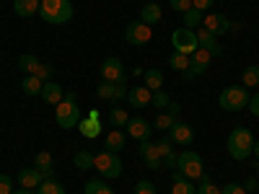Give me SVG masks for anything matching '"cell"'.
<instances>
[{
  "label": "cell",
  "instance_id": "obj_1",
  "mask_svg": "<svg viewBox=\"0 0 259 194\" xmlns=\"http://www.w3.org/2000/svg\"><path fill=\"white\" fill-rule=\"evenodd\" d=\"M39 16L41 21H47L52 26H62L73 18V3L70 0H41Z\"/></svg>",
  "mask_w": 259,
  "mask_h": 194
},
{
  "label": "cell",
  "instance_id": "obj_2",
  "mask_svg": "<svg viewBox=\"0 0 259 194\" xmlns=\"http://www.w3.org/2000/svg\"><path fill=\"white\" fill-rule=\"evenodd\" d=\"M228 156L233 161H246L251 156V148H254V135L249 127H236L233 132L228 135Z\"/></svg>",
  "mask_w": 259,
  "mask_h": 194
},
{
  "label": "cell",
  "instance_id": "obj_3",
  "mask_svg": "<svg viewBox=\"0 0 259 194\" xmlns=\"http://www.w3.org/2000/svg\"><path fill=\"white\" fill-rule=\"evenodd\" d=\"M249 99H251L249 88H244V85H228V88L221 91L218 104L223 112H241L249 106Z\"/></svg>",
  "mask_w": 259,
  "mask_h": 194
},
{
  "label": "cell",
  "instance_id": "obj_4",
  "mask_svg": "<svg viewBox=\"0 0 259 194\" xmlns=\"http://www.w3.org/2000/svg\"><path fill=\"white\" fill-rule=\"evenodd\" d=\"M177 171L189 181H200L205 176L202 156L194 153V150H184V153H179V158H177Z\"/></svg>",
  "mask_w": 259,
  "mask_h": 194
},
{
  "label": "cell",
  "instance_id": "obj_5",
  "mask_svg": "<svg viewBox=\"0 0 259 194\" xmlns=\"http://www.w3.org/2000/svg\"><path fill=\"white\" fill-rule=\"evenodd\" d=\"M55 119H57V124L62 127V129H73V127H78V122L83 119L80 117V109H78V104H75V96L73 93H68L57 106H55Z\"/></svg>",
  "mask_w": 259,
  "mask_h": 194
},
{
  "label": "cell",
  "instance_id": "obj_6",
  "mask_svg": "<svg viewBox=\"0 0 259 194\" xmlns=\"http://www.w3.org/2000/svg\"><path fill=\"white\" fill-rule=\"evenodd\" d=\"M94 168L101 174V179H117L122 174V161L117 153H109V150H104V153L94 156Z\"/></svg>",
  "mask_w": 259,
  "mask_h": 194
},
{
  "label": "cell",
  "instance_id": "obj_7",
  "mask_svg": "<svg viewBox=\"0 0 259 194\" xmlns=\"http://www.w3.org/2000/svg\"><path fill=\"white\" fill-rule=\"evenodd\" d=\"M171 44H174V52H182L187 57H192L194 52L200 50L197 44V31H192V29H177L174 34H171Z\"/></svg>",
  "mask_w": 259,
  "mask_h": 194
},
{
  "label": "cell",
  "instance_id": "obj_8",
  "mask_svg": "<svg viewBox=\"0 0 259 194\" xmlns=\"http://www.w3.org/2000/svg\"><path fill=\"white\" fill-rule=\"evenodd\" d=\"M124 39H127V44H133V47H145L150 39H153V29H150L148 24H143V21H130V26L124 29Z\"/></svg>",
  "mask_w": 259,
  "mask_h": 194
},
{
  "label": "cell",
  "instance_id": "obj_9",
  "mask_svg": "<svg viewBox=\"0 0 259 194\" xmlns=\"http://www.w3.org/2000/svg\"><path fill=\"white\" fill-rule=\"evenodd\" d=\"M212 60H215V57H212L207 50H197V52H194V55L189 57V70H187V73H182V75H184V80H187V83H192L197 75L207 73V70H210V65H212Z\"/></svg>",
  "mask_w": 259,
  "mask_h": 194
},
{
  "label": "cell",
  "instance_id": "obj_10",
  "mask_svg": "<svg viewBox=\"0 0 259 194\" xmlns=\"http://www.w3.org/2000/svg\"><path fill=\"white\" fill-rule=\"evenodd\" d=\"M101 78L109 80V83H127L122 60H119V57H106V60L101 62Z\"/></svg>",
  "mask_w": 259,
  "mask_h": 194
},
{
  "label": "cell",
  "instance_id": "obj_11",
  "mask_svg": "<svg viewBox=\"0 0 259 194\" xmlns=\"http://www.w3.org/2000/svg\"><path fill=\"white\" fill-rule=\"evenodd\" d=\"M140 158L145 161V166L150 168V171H156V168H161L163 166V161H161V153H158V145L153 142V140H140Z\"/></svg>",
  "mask_w": 259,
  "mask_h": 194
},
{
  "label": "cell",
  "instance_id": "obj_12",
  "mask_svg": "<svg viewBox=\"0 0 259 194\" xmlns=\"http://www.w3.org/2000/svg\"><path fill=\"white\" fill-rule=\"evenodd\" d=\"M202 29H207V31L215 34V36H221V34L231 31V21H228L223 13H210V16L202 18Z\"/></svg>",
  "mask_w": 259,
  "mask_h": 194
},
{
  "label": "cell",
  "instance_id": "obj_13",
  "mask_svg": "<svg viewBox=\"0 0 259 194\" xmlns=\"http://www.w3.org/2000/svg\"><path fill=\"white\" fill-rule=\"evenodd\" d=\"M168 137H171V142H179V145H189L192 140H194V129L187 124V122H182V119H177L174 124H171V129H168Z\"/></svg>",
  "mask_w": 259,
  "mask_h": 194
},
{
  "label": "cell",
  "instance_id": "obj_14",
  "mask_svg": "<svg viewBox=\"0 0 259 194\" xmlns=\"http://www.w3.org/2000/svg\"><path fill=\"white\" fill-rule=\"evenodd\" d=\"M78 129H80V135H83V137H89V140L99 137V135H101V119H99V112L94 109L85 119H80V122H78Z\"/></svg>",
  "mask_w": 259,
  "mask_h": 194
},
{
  "label": "cell",
  "instance_id": "obj_15",
  "mask_svg": "<svg viewBox=\"0 0 259 194\" xmlns=\"http://www.w3.org/2000/svg\"><path fill=\"white\" fill-rule=\"evenodd\" d=\"M127 135L133 140H150V122L143 117H133L127 122Z\"/></svg>",
  "mask_w": 259,
  "mask_h": 194
},
{
  "label": "cell",
  "instance_id": "obj_16",
  "mask_svg": "<svg viewBox=\"0 0 259 194\" xmlns=\"http://www.w3.org/2000/svg\"><path fill=\"white\" fill-rule=\"evenodd\" d=\"M39 99L45 101V104L57 106V104L65 99V93H62V85H60V83H55V80H47L45 85H41V93H39Z\"/></svg>",
  "mask_w": 259,
  "mask_h": 194
},
{
  "label": "cell",
  "instance_id": "obj_17",
  "mask_svg": "<svg viewBox=\"0 0 259 194\" xmlns=\"http://www.w3.org/2000/svg\"><path fill=\"white\" fill-rule=\"evenodd\" d=\"M150 93L145 85H138V88H130L127 91V99L124 101H130V106H133V109H145V106L150 104Z\"/></svg>",
  "mask_w": 259,
  "mask_h": 194
},
{
  "label": "cell",
  "instance_id": "obj_18",
  "mask_svg": "<svg viewBox=\"0 0 259 194\" xmlns=\"http://www.w3.org/2000/svg\"><path fill=\"white\" fill-rule=\"evenodd\" d=\"M197 44H200V50H207L212 57H218V55L223 52V47L218 44L215 34H210L207 29H200V31H197Z\"/></svg>",
  "mask_w": 259,
  "mask_h": 194
},
{
  "label": "cell",
  "instance_id": "obj_19",
  "mask_svg": "<svg viewBox=\"0 0 259 194\" xmlns=\"http://www.w3.org/2000/svg\"><path fill=\"white\" fill-rule=\"evenodd\" d=\"M156 145H158V153H161V161H163V166H168V168H177V153H174V148H171V137L168 135H163L161 140H156Z\"/></svg>",
  "mask_w": 259,
  "mask_h": 194
},
{
  "label": "cell",
  "instance_id": "obj_20",
  "mask_svg": "<svg viewBox=\"0 0 259 194\" xmlns=\"http://www.w3.org/2000/svg\"><path fill=\"white\" fill-rule=\"evenodd\" d=\"M39 6H41V0H13V11L21 18H34L39 13Z\"/></svg>",
  "mask_w": 259,
  "mask_h": 194
},
{
  "label": "cell",
  "instance_id": "obj_21",
  "mask_svg": "<svg viewBox=\"0 0 259 194\" xmlns=\"http://www.w3.org/2000/svg\"><path fill=\"white\" fill-rule=\"evenodd\" d=\"M41 181H45V176H41L39 168H24L18 174V184L24 186V189H36Z\"/></svg>",
  "mask_w": 259,
  "mask_h": 194
},
{
  "label": "cell",
  "instance_id": "obj_22",
  "mask_svg": "<svg viewBox=\"0 0 259 194\" xmlns=\"http://www.w3.org/2000/svg\"><path fill=\"white\" fill-rule=\"evenodd\" d=\"M161 18H163V11H161L158 3H145L140 8V21H143V24H148V26H156Z\"/></svg>",
  "mask_w": 259,
  "mask_h": 194
},
{
  "label": "cell",
  "instance_id": "obj_23",
  "mask_svg": "<svg viewBox=\"0 0 259 194\" xmlns=\"http://www.w3.org/2000/svg\"><path fill=\"white\" fill-rule=\"evenodd\" d=\"M124 140H127V135L122 132V129H112V132L104 135V148L109 150V153H119V150L124 148Z\"/></svg>",
  "mask_w": 259,
  "mask_h": 194
},
{
  "label": "cell",
  "instance_id": "obj_24",
  "mask_svg": "<svg viewBox=\"0 0 259 194\" xmlns=\"http://www.w3.org/2000/svg\"><path fill=\"white\" fill-rule=\"evenodd\" d=\"M34 168H39V171H41V176H45V179H55L52 156L47 153V150H41V153H36V158H34Z\"/></svg>",
  "mask_w": 259,
  "mask_h": 194
},
{
  "label": "cell",
  "instance_id": "obj_25",
  "mask_svg": "<svg viewBox=\"0 0 259 194\" xmlns=\"http://www.w3.org/2000/svg\"><path fill=\"white\" fill-rule=\"evenodd\" d=\"M39 65H41V60H39L36 55H31V52H26V55L18 57V70L24 73V75H34V73L39 70Z\"/></svg>",
  "mask_w": 259,
  "mask_h": 194
},
{
  "label": "cell",
  "instance_id": "obj_26",
  "mask_svg": "<svg viewBox=\"0 0 259 194\" xmlns=\"http://www.w3.org/2000/svg\"><path fill=\"white\" fill-rule=\"evenodd\" d=\"M171 194H197V186H194L189 179H184L179 171H174V186H171Z\"/></svg>",
  "mask_w": 259,
  "mask_h": 194
},
{
  "label": "cell",
  "instance_id": "obj_27",
  "mask_svg": "<svg viewBox=\"0 0 259 194\" xmlns=\"http://www.w3.org/2000/svg\"><path fill=\"white\" fill-rule=\"evenodd\" d=\"M202 18H205V13L202 11H197V8H189V11H184L182 13V21H184V29H197V26H202Z\"/></svg>",
  "mask_w": 259,
  "mask_h": 194
},
{
  "label": "cell",
  "instance_id": "obj_28",
  "mask_svg": "<svg viewBox=\"0 0 259 194\" xmlns=\"http://www.w3.org/2000/svg\"><path fill=\"white\" fill-rule=\"evenodd\" d=\"M143 80H145V88L153 93V91H161L163 85V73L161 70H145L143 73Z\"/></svg>",
  "mask_w": 259,
  "mask_h": 194
},
{
  "label": "cell",
  "instance_id": "obj_29",
  "mask_svg": "<svg viewBox=\"0 0 259 194\" xmlns=\"http://www.w3.org/2000/svg\"><path fill=\"white\" fill-rule=\"evenodd\" d=\"M83 194H114V191L104 179H89L83 186Z\"/></svg>",
  "mask_w": 259,
  "mask_h": 194
},
{
  "label": "cell",
  "instance_id": "obj_30",
  "mask_svg": "<svg viewBox=\"0 0 259 194\" xmlns=\"http://www.w3.org/2000/svg\"><path fill=\"white\" fill-rule=\"evenodd\" d=\"M41 83L36 75H24V80H21V91H24L26 96H39L41 93Z\"/></svg>",
  "mask_w": 259,
  "mask_h": 194
},
{
  "label": "cell",
  "instance_id": "obj_31",
  "mask_svg": "<svg viewBox=\"0 0 259 194\" xmlns=\"http://www.w3.org/2000/svg\"><path fill=\"white\" fill-rule=\"evenodd\" d=\"M114 85H117V83L101 80V83L96 85V96H99V101H106V104H112V101H114Z\"/></svg>",
  "mask_w": 259,
  "mask_h": 194
},
{
  "label": "cell",
  "instance_id": "obj_32",
  "mask_svg": "<svg viewBox=\"0 0 259 194\" xmlns=\"http://www.w3.org/2000/svg\"><path fill=\"white\" fill-rule=\"evenodd\" d=\"M241 80H244V88H254V85H259V65H249V68H244Z\"/></svg>",
  "mask_w": 259,
  "mask_h": 194
},
{
  "label": "cell",
  "instance_id": "obj_33",
  "mask_svg": "<svg viewBox=\"0 0 259 194\" xmlns=\"http://www.w3.org/2000/svg\"><path fill=\"white\" fill-rule=\"evenodd\" d=\"M36 194H65V186L55 179H45L36 186Z\"/></svg>",
  "mask_w": 259,
  "mask_h": 194
},
{
  "label": "cell",
  "instance_id": "obj_34",
  "mask_svg": "<svg viewBox=\"0 0 259 194\" xmlns=\"http://www.w3.org/2000/svg\"><path fill=\"white\" fill-rule=\"evenodd\" d=\"M168 65H171L174 70H179V73H187V70H189V57L182 55V52H174V55L168 57Z\"/></svg>",
  "mask_w": 259,
  "mask_h": 194
},
{
  "label": "cell",
  "instance_id": "obj_35",
  "mask_svg": "<svg viewBox=\"0 0 259 194\" xmlns=\"http://www.w3.org/2000/svg\"><path fill=\"white\" fill-rule=\"evenodd\" d=\"M197 194H221V186L212 181V176H202L200 179V186H197Z\"/></svg>",
  "mask_w": 259,
  "mask_h": 194
},
{
  "label": "cell",
  "instance_id": "obj_36",
  "mask_svg": "<svg viewBox=\"0 0 259 194\" xmlns=\"http://www.w3.org/2000/svg\"><path fill=\"white\" fill-rule=\"evenodd\" d=\"M73 161H75V168H80V171H85V168H94V156L89 153V150H78Z\"/></svg>",
  "mask_w": 259,
  "mask_h": 194
},
{
  "label": "cell",
  "instance_id": "obj_37",
  "mask_svg": "<svg viewBox=\"0 0 259 194\" xmlns=\"http://www.w3.org/2000/svg\"><path fill=\"white\" fill-rule=\"evenodd\" d=\"M109 122H112L114 127H127L130 114H127L124 109H119V106H117V109H112V112H109Z\"/></svg>",
  "mask_w": 259,
  "mask_h": 194
},
{
  "label": "cell",
  "instance_id": "obj_38",
  "mask_svg": "<svg viewBox=\"0 0 259 194\" xmlns=\"http://www.w3.org/2000/svg\"><path fill=\"white\" fill-rule=\"evenodd\" d=\"M150 104L156 106V109H166V106L171 104V96L161 88V91H153V96H150Z\"/></svg>",
  "mask_w": 259,
  "mask_h": 194
},
{
  "label": "cell",
  "instance_id": "obj_39",
  "mask_svg": "<svg viewBox=\"0 0 259 194\" xmlns=\"http://www.w3.org/2000/svg\"><path fill=\"white\" fill-rule=\"evenodd\" d=\"M174 122H177V117H171V114H158L156 122H153V127L161 129V132H166V129H171V124H174Z\"/></svg>",
  "mask_w": 259,
  "mask_h": 194
},
{
  "label": "cell",
  "instance_id": "obj_40",
  "mask_svg": "<svg viewBox=\"0 0 259 194\" xmlns=\"http://www.w3.org/2000/svg\"><path fill=\"white\" fill-rule=\"evenodd\" d=\"M34 75H36L41 83H47V80L52 78V65H50V62H41V65H39V70H36Z\"/></svg>",
  "mask_w": 259,
  "mask_h": 194
},
{
  "label": "cell",
  "instance_id": "obj_41",
  "mask_svg": "<svg viewBox=\"0 0 259 194\" xmlns=\"http://www.w3.org/2000/svg\"><path fill=\"white\" fill-rule=\"evenodd\" d=\"M135 194H158L153 181H138L135 184Z\"/></svg>",
  "mask_w": 259,
  "mask_h": 194
},
{
  "label": "cell",
  "instance_id": "obj_42",
  "mask_svg": "<svg viewBox=\"0 0 259 194\" xmlns=\"http://www.w3.org/2000/svg\"><path fill=\"white\" fill-rule=\"evenodd\" d=\"M0 194H13V179L8 174H0Z\"/></svg>",
  "mask_w": 259,
  "mask_h": 194
},
{
  "label": "cell",
  "instance_id": "obj_43",
  "mask_svg": "<svg viewBox=\"0 0 259 194\" xmlns=\"http://www.w3.org/2000/svg\"><path fill=\"white\" fill-rule=\"evenodd\" d=\"M127 99V83H117L114 85V101L112 104H119V101H124Z\"/></svg>",
  "mask_w": 259,
  "mask_h": 194
},
{
  "label": "cell",
  "instance_id": "obj_44",
  "mask_svg": "<svg viewBox=\"0 0 259 194\" xmlns=\"http://www.w3.org/2000/svg\"><path fill=\"white\" fill-rule=\"evenodd\" d=\"M168 3H171V8H174L177 13H184V11L192 8V0H168Z\"/></svg>",
  "mask_w": 259,
  "mask_h": 194
},
{
  "label": "cell",
  "instance_id": "obj_45",
  "mask_svg": "<svg viewBox=\"0 0 259 194\" xmlns=\"http://www.w3.org/2000/svg\"><path fill=\"white\" fill-rule=\"evenodd\" d=\"M221 194H246V191H244L241 184H233V181H231V184H226V186L221 189Z\"/></svg>",
  "mask_w": 259,
  "mask_h": 194
},
{
  "label": "cell",
  "instance_id": "obj_46",
  "mask_svg": "<svg viewBox=\"0 0 259 194\" xmlns=\"http://www.w3.org/2000/svg\"><path fill=\"white\" fill-rule=\"evenodd\" d=\"M192 8H197V11H210L212 8V0H192Z\"/></svg>",
  "mask_w": 259,
  "mask_h": 194
},
{
  "label": "cell",
  "instance_id": "obj_47",
  "mask_svg": "<svg viewBox=\"0 0 259 194\" xmlns=\"http://www.w3.org/2000/svg\"><path fill=\"white\" fill-rule=\"evenodd\" d=\"M246 109H249L254 117H259V93H254V96L249 99V106H246Z\"/></svg>",
  "mask_w": 259,
  "mask_h": 194
},
{
  "label": "cell",
  "instance_id": "obj_48",
  "mask_svg": "<svg viewBox=\"0 0 259 194\" xmlns=\"http://www.w3.org/2000/svg\"><path fill=\"white\" fill-rule=\"evenodd\" d=\"M256 189H259V179L249 176V179H246V184H244V191H246V194H251V191H256Z\"/></svg>",
  "mask_w": 259,
  "mask_h": 194
},
{
  "label": "cell",
  "instance_id": "obj_49",
  "mask_svg": "<svg viewBox=\"0 0 259 194\" xmlns=\"http://www.w3.org/2000/svg\"><path fill=\"white\" fill-rule=\"evenodd\" d=\"M166 109H168V114H171V117H177V114H179V104H177V101H171V104L166 106Z\"/></svg>",
  "mask_w": 259,
  "mask_h": 194
},
{
  "label": "cell",
  "instance_id": "obj_50",
  "mask_svg": "<svg viewBox=\"0 0 259 194\" xmlns=\"http://www.w3.org/2000/svg\"><path fill=\"white\" fill-rule=\"evenodd\" d=\"M251 153H254V158L259 161V140H254V148H251Z\"/></svg>",
  "mask_w": 259,
  "mask_h": 194
},
{
  "label": "cell",
  "instance_id": "obj_51",
  "mask_svg": "<svg viewBox=\"0 0 259 194\" xmlns=\"http://www.w3.org/2000/svg\"><path fill=\"white\" fill-rule=\"evenodd\" d=\"M13 194H34V189H24V186H21V189H13Z\"/></svg>",
  "mask_w": 259,
  "mask_h": 194
},
{
  "label": "cell",
  "instance_id": "obj_52",
  "mask_svg": "<svg viewBox=\"0 0 259 194\" xmlns=\"http://www.w3.org/2000/svg\"><path fill=\"white\" fill-rule=\"evenodd\" d=\"M256 179H259V163H256Z\"/></svg>",
  "mask_w": 259,
  "mask_h": 194
},
{
  "label": "cell",
  "instance_id": "obj_53",
  "mask_svg": "<svg viewBox=\"0 0 259 194\" xmlns=\"http://www.w3.org/2000/svg\"><path fill=\"white\" fill-rule=\"evenodd\" d=\"M251 194H259V191H251Z\"/></svg>",
  "mask_w": 259,
  "mask_h": 194
}]
</instances>
